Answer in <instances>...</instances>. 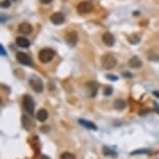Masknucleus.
<instances>
[{"label": "nucleus", "instance_id": "nucleus-19", "mask_svg": "<svg viewBox=\"0 0 159 159\" xmlns=\"http://www.w3.org/2000/svg\"><path fill=\"white\" fill-rule=\"evenodd\" d=\"M59 159H76V157H75V155H73L72 153L65 152V153H62V154L61 155Z\"/></svg>", "mask_w": 159, "mask_h": 159}, {"label": "nucleus", "instance_id": "nucleus-26", "mask_svg": "<svg viewBox=\"0 0 159 159\" xmlns=\"http://www.w3.org/2000/svg\"><path fill=\"white\" fill-rule=\"evenodd\" d=\"M153 95H154L155 97H157L159 99V92L158 91H154V92H153Z\"/></svg>", "mask_w": 159, "mask_h": 159}, {"label": "nucleus", "instance_id": "nucleus-4", "mask_svg": "<svg viewBox=\"0 0 159 159\" xmlns=\"http://www.w3.org/2000/svg\"><path fill=\"white\" fill-rule=\"evenodd\" d=\"M29 84H30L32 89H34L35 93H42V92H43L44 83L39 77H37V76L31 77L30 79H29Z\"/></svg>", "mask_w": 159, "mask_h": 159}, {"label": "nucleus", "instance_id": "nucleus-9", "mask_svg": "<svg viewBox=\"0 0 159 159\" xmlns=\"http://www.w3.org/2000/svg\"><path fill=\"white\" fill-rule=\"evenodd\" d=\"M102 41L108 47H112L116 43V39L110 32H105V34H103V35H102Z\"/></svg>", "mask_w": 159, "mask_h": 159}, {"label": "nucleus", "instance_id": "nucleus-10", "mask_svg": "<svg viewBox=\"0 0 159 159\" xmlns=\"http://www.w3.org/2000/svg\"><path fill=\"white\" fill-rule=\"evenodd\" d=\"M18 30L23 34H30L32 32V26H31V24H29L27 22H23L19 25Z\"/></svg>", "mask_w": 159, "mask_h": 159}, {"label": "nucleus", "instance_id": "nucleus-13", "mask_svg": "<svg viewBox=\"0 0 159 159\" xmlns=\"http://www.w3.org/2000/svg\"><path fill=\"white\" fill-rule=\"evenodd\" d=\"M16 43L18 46L21 48H28L29 45H30V42H29L26 38H23V37H18L16 40Z\"/></svg>", "mask_w": 159, "mask_h": 159}, {"label": "nucleus", "instance_id": "nucleus-24", "mask_svg": "<svg viewBox=\"0 0 159 159\" xmlns=\"http://www.w3.org/2000/svg\"><path fill=\"white\" fill-rule=\"evenodd\" d=\"M0 53H1L2 56H7V52H5L4 47L2 46V45H0Z\"/></svg>", "mask_w": 159, "mask_h": 159}, {"label": "nucleus", "instance_id": "nucleus-15", "mask_svg": "<svg viewBox=\"0 0 159 159\" xmlns=\"http://www.w3.org/2000/svg\"><path fill=\"white\" fill-rule=\"evenodd\" d=\"M37 119L40 122H45L48 119V111L46 109H40L37 113Z\"/></svg>", "mask_w": 159, "mask_h": 159}, {"label": "nucleus", "instance_id": "nucleus-14", "mask_svg": "<svg viewBox=\"0 0 159 159\" xmlns=\"http://www.w3.org/2000/svg\"><path fill=\"white\" fill-rule=\"evenodd\" d=\"M86 86H89V89H88L89 91V96L91 97H95L96 94H97V91H98V85L96 82H89L86 84Z\"/></svg>", "mask_w": 159, "mask_h": 159}, {"label": "nucleus", "instance_id": "nucleus-5", "mask_svg": "<svg viewBox=\"0 0 159 159\" xmlns=\"http://www.w3.org/2000/svg\"><path fill=\"white\" fill-rule=\"evenodd\" d=\"M93 8H94V5L89 1H81L77 5V11L79 14H83V15L91 13Z\"/></svg>", "mask_w": 159, "mask_h": 159}, {"label": "nucleus", "instance_id": "nucleus-1", "mask_svg": "<svg viewBox=\"0 0 159 159\" xmlns=\"http://www.w3.org/2000/svg\"><path fill=\"white\" fill-rule=\"evenodd\" d=\"M101 64H102V67H103L105 70H112L116 66V64H118V59L112 54L107 53V54L102 55Z\"/></svg>", "mask_w": 159, "mask_h": 159}, {"label": "nucleus", "instance_id": "nucleus-22", "mask_svg": "<svg viewBox=\"0 0 159 159\" xmlns=\"http://www.w3.org/2000/svg\"><path fill=\"white\" fill-rule=\"evenodd\" d=\"M1 7L3 8H8L11 7V1H10V0H2Z\"/></svg>", "mask_w": 159, "mask_h": 159}, {"label": "nucleus", "instance_id": "nucleus-23", "mask_svg": "<svg viewBox=\"0 0 159 159\" xmlns=\"http://www.w3.org/2000/svg\"><path fill=\"white\" fill-rule=\"evenodd\" d=\"M106 78L109 80H111V81H116V80L119 79V77L115 76V75H106Z\"/></svg>", "mask_w": 159, "mask_h": 159}, {"label": "nucleus", "instance_id": "nucleus-17", "mask_svg": "<svg viewBox=\"0 0 159 159\" xmlns=\"http://www.w3.org/2000/svg\"><path fill=\"white\" fill-rule=\"evenodd\" d=\"M102 152H103L104 156H111V157H116L118 154H116V152L112 151L111 149L109 148V147H103V149H102Z\"/></svg>", "mask_w": 159, "mask_h": 159}, {"label": "nucleus", "instance_id": "nucleus-7", "mask_svg": "<svg viewBox=\"0 0 159 159\" xmlns=\"http://www.w3.org/2000/svg\"><path fill=\"white\" fill-rule=\"evenodd\" d=\"M50 21L54 24V25H61V24L64 23L65 16H64V14L59 13V11H56V13H53L50 16Z\"/></svg>", "mask_w": 159, "mask_h": 159}, {"label": "nucleus", "instance_id": "nucleus-6", "mask_svg": "<svg viewBox=\"0 0 159 159\" xmlns=\"http://www.w3.org/2000/svg\"><path fill=\"white\" fill-rule=\"evenodd\" d=\"M16 58L17 61L22 64L24 66H28V67H31L32 66V61L30 58V56L26 53H23V52H18L17 55H16Z\"/></svg>", "mask_w": 159, "mask_h": 159}, {"label": "nucleus", "instance_id": "nucleus-25", "mask_svg": "<svg viewBox=\"0 0 159 159\" xmlns=\"http://www.w3.org/2000/svg\"><path fill=\"white\" fill-rule=\"evenodd\" d=\"M52 1H53V0H41V2H42V3H44V4H49Z\"/></svg>", "mask_w": 159, "mask_h": 159}, {"label": "nucleus", "instance_id": "nucleus-2", "mask_svg": "<svg viewBox=\"0 0 159 159\" xmlns=\"http://www.w3.org/2000/svg\"><path fill=\"white\" fill-rule=\"evenodd\" d=\"M55 55V52L52 49H42L40 52H39V59H40L41 62L43 64H48L49 61H51L53 59Z\"/></svg>", "mask_w": 159, "mask_h": 159}, {"label": "nucleus", "instance_id": "nucleus-18", "mask_svg": "<svg viewBox=\"0 0 159 159\" xmlns=\"http://www.w3.org/2000/svg\"><path fill=\"white\" fill-rule=\"evenodd\" d=\"M128 42L130 44H132V45H136V44H139L140 42V37L137 34H133L129 35Z\"/></svg>", "mask_w": 159, "mask_h": 159}, {"label": "nucleus", "instance_id": "nucleus-16", "mask_svg": "<svg viewBox=\"0 0 159 159\" xmlns=\"http://www.w3.org/2000/svg\"><path fill=\"white\" fill-rule=\"evenodd\" d=\"M113 106H115L116 109L123 110V109H125V107H126V102L124 100H122V99H118V100L115 101V103H113Z\"/></svg>", "mask_w": 159, "mask_h": 159}, {"label": "nucleus", "instance_id": "nucleus-21", "mask_svg": "<svg viewBox=\"0 0 159 159\" xmlns=\"http://www.w3.org/2000/svg\"><path fill=\"white\" fill-rule=\"evenodd\" d=\"M112 94V88L111 86H107L106 89H104V96H106V97H108Z\"/></svg>", "mask_w": 159, "mask_h": 159}, {"label": "nucleus", "instance_id": "nucleus-11", "mask_svg": "<svg viewBox=\"0 0 159 159\" xmlns=\"http://www.w3.org/2000/svg\"><path fill=\"white\" fill-rule=\"evenodd\" d=\"M128 65H129V67L132 69H139L143 66V61H140L137 56H133V57H131L129 59Z\"/></svg>", "mask_w": 159, "mask_h": 159}, {"label": "nucleus", "instance_id": "nucleus-27", "mask_svg": "<svg viewBox=\"0 0 159 159\" xmlns=\"http://www.w3.org/2000/svg\"><path fill=\"white\" fill-rule=\"evenodd\" d=\"M156 112H157V113H158V115H159V107H158V108H157V109H156Z\"/></svg>", "mask_w": 159, "mask_h": 159}, {"label": "nucleus", "instance_id": "nucleus-3", "mask_svg": "<svg viewBox=\"0 0 159 159\" xmlns=\"http://www.w3.org/2000/svg\"><path fill=\"white\" fill-rule=\"evenodd\" d=\"M23 107H24V109L26 110V112H27V113H29V115H31V116L34 115L35 105H34V99H32L30 96L25 95L23 97Z\"/></svg>", "mask_w": 159, "mask_h": 159}, {"label": "nucleus", "instance_id": "nucleus-20", "mask_svg": "<svg viewBox=\"0 0 159 159\" xmlns=\"http://www.w3.org/2000/svg\"><path fill=\"white\" fill-rule=\"evenodd\" d=\"M149 153H150V150L143 149V150H135V151L131 152L130 155L134 156V155H139V154H149Z\"/></svg>", "mask_w": 159, "mask_h": 159}, {"label": "nucleus", "instance_id": "nucleus-12", "mask_svg": "<svg viewBox=\"0 0 159 159\" xmlns=\"http://www.w3.org/2000/svg\"><path fill=\"white\" fill-rule=\"evenodd\" d=\"M78 122H79L80 125H82L83 127L89 129V130H98L97 126H96L94 123H92L89 121H86V120H83V119H79L78 120Z\"/></svg>", "mask_w": 159, "mask_h": 159}, {"label": "nucleus", "instance_id": "nucleus-8", "mask_svg": "<svg viewBox=\"0 0 159 159\" xmlns=\"http://www.w3.org/2000/svg\"><path fill=\"white\" fill-rule=\"evenodd\" d=\"M66 42L70 47H74L75 45L77 44L78 42V34L77 32L75 31H71L66 35Z\"/></svg>", "mask_w": 159, "mask_h": 159}]
</instances>
